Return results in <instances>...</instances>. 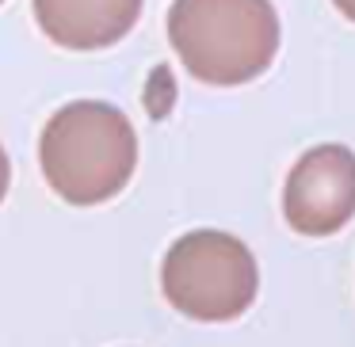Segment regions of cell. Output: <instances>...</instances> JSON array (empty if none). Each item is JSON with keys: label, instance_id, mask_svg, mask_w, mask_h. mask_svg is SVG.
<instances>
[{"label": "cell", "instance_id": "obj_2", "mask_svg": "<svg viewBox=\"0 0 355 347\" xmlns=\"http://www.w3.org/2000/svg\"><path fill=\"white\" fill-rule=\"evenodd\" d=\"M168 42L195 80L237 88L271 69L279 16L271 0H172Z\"/></svg>", "mask_w": 355, "mask_h": 347}, {"label": "cell", "instance_id": "obj_6", "mask_svg": "<svg viewBox=\"0 0 355 347\" xmlns=\"http://www.w3.org/2000/svg\"><path fill=\"white\" fill-rule=\"evenodd\" d=\"M8 184H12V161H8V153L0 149V202L8 195Z\"/></svg>", "mask_w": 355, "mask_h": 347}, {"label": "cell", "instance_id": "obj_7", "mask_svg": "<svg viewBox=\"0 0 355 347\" xmlns=\"http://www.w3.org/2000/svg\"><path fill=\"white\" fill-rule=\"evenodd\" d=\"M332 4H336V12H340V16H344V19H352V24H355V0H332Z\"/></svg>", "mask_w": 355, "mask_h": 347}, {"label": "cell", "instance_id": "obj_5", "mask_svg": "<svg viewBox=\"0 0 355 347\" xmlns=\"http://www.w3.org/2000/svg\"><path fill=\"white\" fill-rule=\"evenodd\" d=\"M146 0H31L42 35L65 50H107L134 31Z\"/></svg>", "mask_w": 355, "mask_h": 347}, {"label": "cell", "instance_id": "obj_4", "mask_svg": "<svg viewBox=\"0 0 355 347\" xmlns=\"http://www.w3.org/2000/svg\"><path fill=\"white\" fill-rule=\"evenodd\" d=\"M283 217L302 237H332L355 217V153L340 141L294 161L283 187Z\"/></svg>", "mask_w": 355, "mask_h": 347}, {"label": "cell", "instance_id": "obj_8", "mask_svg": "<svg viewBox=\"0 0 355 347\" xmlns=\"http://www.w3.org/2000/svg\"><path fill=\"white\" fill-rule=\"evenodd\" d=\"M0 4H4V0H0Z\"/></svg>", "mask_w": 355, "mask_h": 347}, {"label": "cell", "instance_id": "obj_1", "mask_svg": "<svg viewBox=\"0 0 355 347\" xmlns=\"http://www.w3.org/2000/svg\"><path fill=\"white\" fill-rule=\"evenodd\" d=\"M46 184L73 206H100L130 184L138 134L130 118L103 100H73L54 111L39 141Z\"/></svg>", "mask_w": 355, "mask_h": 347}, {"label": "cell", "instance_id": "obj_3", "mask_svg": "<svg viewBox=\"0 0 355 347\" xmlns=\"http://www.w3.org/2000/svg\"><path fill=\"white\" fill-rule=\"evenodd\" d=\"M161 290L191 321H237L260 294V267L241 237L191 229L164 252Z\"/></svg>", "mask_w": 355, "mask_h": 347}]
</instances>
